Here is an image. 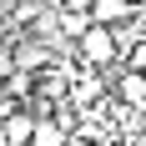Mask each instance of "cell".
Instances as JSON below:
<instances>
[{
	"label": "cell",
	"mask_w": 146,
	"mask_h": 146,
	"mask_svg": "<svg viewBox=\"0 0 146 146\" xmlns=\"http://www.w3.org/2000/svg\"><path fill=\"white\" fill-rule=\"evenodd\" d=\"M81 56H86V71H101V66H111V60L121 56V45H116V30H106V25H91L86 35H81Z\"/></svg>",
	"instance_id": "cell-1"
},
{
	"label": "cell",
	"mask_w": 146,
	"mask_h": 146,
	"mask_svg": "<svg viewBox=\"0 0 146 146\" xmlns=\"http://www.w3.org/2000/svg\"><path fill=\"white\" fill-rule=\"evenodd\" d=\"M86 15H91V25L121 30V25L136 15V5H131V0H91V5H86Z\"/></svg>",
	"instance_id": "cell-2"
},
{
	"label": "cell",
	"mask_w": 146,
	"mask_h": 146,
	"mask_svg": "<svg viewBox=\"0 0 146 146\" xmlns=\"http://www.w3.org/2000/svg\"><path fill=\"white\" fill-rule=\"evenodd\" d=\"M116 91H121V106L126 111H146V76L141 71H121Z\"/></svg>",
	"instance_id": "cell-3"
},
{
	"label": "cell",
	"mask_w": 146,
	"mask_h": 146,
	"mask_svg": "<svg viewBox=\"0 0 146 146\" xmlns=\"http://www.w3.org/2000/svg\"><path fill=\"white\" fill-rule=\"evenodd\" d=\"M30 131H35V121H30L25 111H15V116H5V121H0L5 146H30Z\"/></svg>",
	"instance_id": "cell-4"
},
{
	"label": "cell",
	"mask_w": 146,
	"mask_h": 146,
	"mask_svg": "<svg viewBox=\"0 0 146 146\" xmlns=\"http://www.w3.org/2000/svg\"><path fill=\"white\" fill-rule=\"evenodd\" d=\"M30 146H66V126L56 116L50 121H35V131H30Z\"/></svg>",
	"instance_id": "cell-5"
},
{
	"label": "cell",
	"mask_w": 146,
	"mask_h": 146,
	"mask_svg": "<svg viewBox=\"0 0 146 146\" xmlns=\"http://www.w3.org/2000/svg\"><path fill=\"white\" fill-rule=\"evenodd\" d=\"M56 25L66 30V35H76V40H81V35L91 30V15H86V10H60V15H56Z\"/></svg>",
	"instance_id": "cell-6"
},
{
	"label": "cell",
	"mask_w": 146,
	"mask_h": 146,
	"mask_svg": "<svg viewBox=\"0 0 146 146\" xmlns=\"http://www.w3.org/2000/svg\"><path fill=\"white\" fill-rule=\"evenodd\" d=\"M131 121V146H146V111H126Z\"/></svg>",
	"instance_id": "cell-7"
},
{
	"label": "cell",
	"mask_w": 146,
	"mask_h": 146,
	"mask_svg": "<svg viewBox=\"0 0 146 146\" xmlns=\"http://www.w3.org/2000/svg\"><path fill=\"white\" fill-rule=\"evenodd\" d=\"M0 146H5V136H0Z\"/></svg>",
	"instance_id": "cell-8"
}]
</instances>
